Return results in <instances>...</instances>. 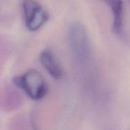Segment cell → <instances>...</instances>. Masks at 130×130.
Instances as JSON below:
<instances>
[{"mask_svg":"<svg viewBox=\"0 0 130 130\" xmlns=\"http://www.w3.org/2000/svg\"><path fill=\"white\" fill-rule=\"evenodd\" d=\"M40 60L43 68L53 78L59 79L62 77V68L59 60L52 52L49 50L43 51L40 54Z\"/></svg>","mask_w":130,"mask_h":130,"instance_id":"4","label":"cell"},{"mask_svg":"<svg viewBox=\"0 0 130 130\" xmlns=\"http://www.w3.org/2000/svg\"><path fill=\"white\" fill-rule=\"evenodd\" d=\"M23 12L25 26L30 31L38 30L49 19L48 13L35 0H24Z\"/></svg>","mask_w":130,"mask_h":130,"instance_id":"2","label":"cell"},{"mask_svg":"<svg viewBox=\"0 0 130 130\" xmlns=\"http://www.w3.org/2000/svg\"><path fill=\"white\" fill-rule=\"evenodd\" d=\"M69 37L74 53L80 58H87L90 54L91 46L85 27L78 22L72 24L69 29Z\"/></svg>","mask_w":130,"mask_h":130,"instance_id":"3","label":"cell"},{"mask_svg":"<svg viewBox=\"0 0 130 130\" xmlns=\"http://www.w3.org/2000/svg\"><path fill=\"white\" fill-rule=\"evenodd\" d=\"M109 5L113 15V31L116 34H120L123 27L124 6L123 0H104Z\"/></svg>","mask_w":130,"mask_h":130,"instance_id":"5","label":"cell"},{"mask_svg":"<svg viewBox=\"0 0 130 130\" xmlns=\"http://www.w3.org/2000/svg\"><path fill=\"white\" fill-rule=\"evenodd\" d=\"M14 85L21 89L29 98L38 101L47 93V85L40 72L30 70L21 76L14 78Z\"/></svg>","mask_w":130,"mask_h":130,"instance_id":"1","label":"cell"}]
</instances>
